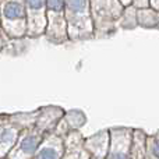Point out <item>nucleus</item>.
<instances>
[{
  "instance_id": "0eeeda50",
  "label": "nucleus",
  "mask_w": 159,
  "mask_h": 159,
  "mask_svg": "<svg viewBox=\"0 0 159 159\" xmlns=\"http://www.w3.org/2000/svg\"><path fill=\"white\" fill-rule=\"evenodd\" d=\"M115 159H126V157L120 154V155H116V158H115Z\"/></svg>"
},
{
  "instance_id": "f257e3e1",
  "label": "nucleus",
  "mask_w": 159,
  "mask_h": 159,
  "mask_svg": "<svg viewBox=\"0 0 159 159\" xmlns=\"http://www.w3.org/2000/svg\"><path fill=\"white\" fill-rule=\"evenodd\" d=\"M4 14L8 18H22V17H24V7H22L20 3L11 2L6 6Z\"/></svg>"
},
{
  "instance_id": "7ed1b4c3",
  "label": "nucleus",
  "mask_w": 159,
  "mask_h": 159,
  "mask_svg": "<svg viewBox=\"0 0 159 159\" xmlns=\"http://www.w3.org/2000/svg\"><path fill=\"white\" fill-rule=\"evenodd\" d=\"M63 4H64L63 0H48V7H49L50 10H55V11L61 10V8H63Z\"/></svg>"
},
{
  "instance_id": "423d86ee",
  "label": "nucleus",
  "mask_w": 159,
  "mask_h": 159,
  "mask_svg": "<svg viewBox=\"0 0 159 159\" xmlns=\"http://www.w3.org/2000/svg\"><path fill=\"white\" fill-rule=\"evenodd\" d=\"M28 3H30V6L32 8H39L43 6L45 0H28Z\"/></svg>"
},
{
  "instance_id": "39448f33",
  "label": "nucleus",
  "mask_w": 159,
  "mask_h": 159,
  "mask_svg": "<svg viewBox=\"0 0 159 159\" xmlns=\"http://www.w3.org/2000/svg\"><path fill=\"white\" fill-rule=\"evenodd\" d=\"M70 7L74 8V10H81L82 6H84V0H69Z\"/></svg>"
},
{
  "instance_id": "f03ea898",
  "label": "nucleus",
  "mask_w": 159,
  "mask_h": 159,
  "mask_svg": "<svg viewBox=\"0 0 159 159\" xmlns=\"http://www.w3.org/2000/svg\"><path fill=\"white\" fill-rule=\"evenodd\" d=\"M36 145H38V143H36L35 138H32V137L25 138L24 143H22V149L27 152H34L36 149Z\"/></svg>"
},
{
  "instance_id": "20e7f679",
  "label": "nucleus",
  "mask_w": 159,
  "mask_h": 159,
  "mask_svg": "<svg viewBox=\"0 0 159 159\" xmlns=\"http://www.w3.org/2000/svg\"><path fill=\"white\" fill-rule=\"evenodd\" d=\"M38 159H57V157H56V152L53 149H43L39 154Z\"/></svg>"
}]
</instances>
